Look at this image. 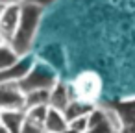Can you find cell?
Segmentation results:
<instances>
[{
  "label": "cell",
  "mask_w": 135,
  "mask_h": 133,
  "mask_svg": "<svg viewBox=\"0 0 135 133\" xmlns=\"http://www.w3.org/2000/svg\"><path fill=\"white\" fill-rule=\"evenodd\" d=\"M26 120L24 109H11V111H0V126H4L9 133H21Z\"/></svg>",
  "instance_id": "obj_8"
},
{
  "label": "cell",
  "mask_w": 135,
  "mask_h": 133,
  "mask_svg": "<svg viewBox=\"0 0 135 133\" xmlns=\"http://www.w3.org/2000/svg\"><path fill=\"white\" fill-rule=\"evenodd\" d=\"M74 100L72 96V89H70V83H65V81H57L52 89H50V107L57 109V111H65L67 105Z\"/></svg>",
  "instance_id": "obj_6"
},
{
  "label": "cell",
  "mask_w": 135,
  "mask_h": 133,
  "mask_svg": "<svg viewBox=\"0 0 135 133\" xmlns=\"http://www.w3.org/2000/svg\"><path fill=\"white\" fill-rule=\"evenodd\" d=\"M63 133H80V131H76V129H72V127H70V126H69V127H67V129H65V131H63Z\"/></svg>",
  "instance_id": "obj_20"
},
{
  "label": "cell",
  "mask_w": 135,
  "mask_h": 133,
  "mask_svg": "<svg viewBox=\"0 0 135 133\" xmlns=\"http://www.w3.org/2000/svg\"><path fill=\"white\" fill-rule=\"evenodd\" d=\"M21 22V6H2L0 11V35L6 39V43H11L17 28Z\"/></svg>",
  "instance_id": "obj_5"
},
{
  "label": "cell",
  "mask_w": 135,
  "mask_h": 133,
  "mask_svg": "<svg viewBox=\"0 0 135 133\" xmlns=\"http://www.w3.org/2000/svg\"><path fill=\"white\" fill-rule=\"evenodd\" d=\"M21 61V56L11 48V45H0V72L11 68L15 63Z\"/></svg>",
  "instance_id": "obj_12"
},
{
  "label": "cell",
  "mask_w": 135,
  "mask_h": 133,
  "mask_svg": "<svg viewBox=\"0 0 135 133\" xmlns=\"http://www.w3.org/2000/svg\"><path fill=\"white\" fill-rule=\"evenodd\" d=\"M48 104H50V91H46V89L33 91V92L26 94L24 109H30V107H35V105H48Z\"/></svg>",
  "instance_id": "obj_13"
},
{
  "label": "cell",
  "mask_w": 135,
  "mask_h": 133,
  "mask_svg": "<svg viewBox=\"0 0 135 133\" xmlns=\"http://www.w3.org/2000/svg\"><path fill=\"white\" fill-rule=\"evenodd\" d=\"M0 11H2V6H0Z\"/></svg>",
  "instance_id": "obj_23"
},
{
  "label": "cell",
  "mask_w": 135,
  "mask_h": 133,
  "mask_svg": "<svg viewBox=\"0 0 135 133\" xmlns=\"http://www.w3.org/2000/svg\"><path fill=\"white\" fill-rule=\"evenodd\" d=\"M43 8L35 6V4H22L21 6V22H19V28L11 39V48L21 56V57H26L30 56L32 48H33V41L37 37V30L41 26V21H43Z\"/></svg>",
  "instance_id": "obj_1"
},
{
  "label": "cell",
  "mask_w": 135,
  "mask_h": 133,
  "mask_svg": "<svg viewBox=\"0 0 135 133\" xmlns=\"http://www.w3.org/2000/svg\"><path fill=\"white\" fill-rule=\"evenodd\" d=\"M0 133H9V131H8V129H6L4 126H0Z\"/></svg>",
  "instance_id": "obj_21"
},
{
  "label": "cell",
  "mask_w": 135,
  "mask_h": 133,
  "mask_svg": "<svg viewBox=\"0 0 135 133\" xmlns=\"http://www.w3.org/2000/svg\"><path fill=\"white\" fill-rule=\"evenodd\" d=\"M94 107H96L94 104H89V102H83V100L74 98V100L67 105V109H65L63 113H65L67 120H69V122H72V120H76V118H81V116L91 115V113L94 111Z\"/></svg>",
  "instance_id": "obj_11"
},
{
  "label": "cell",
  "mask_w": 135,
  "mask_h": 133,
  "mask_svg": "<svg viewBox=\"0 0 135 133\" xmlns=\"http://www.w3.org/2000/svg\"><path fill=\"white\" fill-rule=\"evenodd\" d=\"M33 63H35V61H33L30 56L21 57V61H19V63H15L11 68L4 70V72H0V83H9V81L19 83L21 80H24V78H26V74L30 72V68L33 67Z\"/></svg>",
  "instance_id": "obj_7"
},
{
  "label": "cell",
  "mask_w": 135,
  "mask_h": 133,
  "mask_svg": "<svg viewBox=\"0 0 135 133\" xmlns=\"http://www.w3.org/2000/svg\"><path fill=\"white\" fill-rule=\"evenodd\" d=\"M87 133H117L115 129H113V126L107 122V116H105V120L102 122V124H98V126H94V127H91Z\"/></svg>",
  "instance_id": "obj_17"
},
{
  "label": "cell",
  "mask_w": 135,
  "mask_h": 133,
  "mask_svg": "<svg viewBox=\"0 0 135 133\" xmlns=\"http://www.w3.org/2000/svg\"><path fill=\"white\" fill-rule=\"evenodd\" d=\"M48 109H50V105H35V107H30V109H24V111H26V118H28V120L45 126Z\"/></svg>",
  "instance_id": "obj_14"
},
{
  "label": "cell",
  "mask_w": 135,
  "mask_h": 133,
  "mask_svg": "<svg viewBox=\"0 0 135 133\" xmlns=\"http://www.w3.org/2000/svg\"><path fill=\"white\" fill-rule=\"evenodd\" d=\"M0 45H6V39H4L2 35H0ZM8 45H9V43H8Z\"/></svg>",
  "instance_id": "obj_22"
},
{
  "label": "cell",
  "mask_w": 135,
  "mask_h": 133,
  "mask_svg": "<svg viewBox=\"0 0 135 133\" xmlns=\"http://www.w3.org/2000/svg\"><path fill=\"white\" fill-rule=\"evenodd\" d=\"M0 6H2V4H0Z\"/></svg>",
  "instance_id": "obj_24"
},
{
  "label": "cell",
  "mask_w": 135,
  "mask_h": 133,
  "mask_svg": "<svg viewBox=\"0 0 135 133\" xmlns=\"http://www.w3.org/2000/svg\"><path fill=\"white\" fill-rule=\"evenodd\" d=\"M100 87H102V81H100L98 74H94V72H81L70 83L74 98L94 104V105H96V100L100 96Z\"/></svg>",
  "instance_id": "obj_3"
},
{
  "label": "cell",
  "mask_w": 135,
  "mask_h": 133,
  "mask_svg": "<svg viewBox=\"0 0 135 133\" xmlns=\"http://www.w3.org/2000/svg\"><path fill=\"white\" fill-rule=\"evenodd\" d=\"M57 81H59V78H57L56 70H54L48 63L35 61V63H33V67L30 68V72L26 74V78L19 81V85H21L22 92H24V94H28V92L43 91V89L50 91Z\"/></svg>",
  "instance_id": "obj_2"
},
{
  "label": "cell",
  "mask_w": 135,
  "mask_h": 133,
  "mask_svg": "<svg viewBox=\"0 0 135 133\" xmlns=\"http://www.w3.org/2000/svg\"><path fill=\"white\" fill-rule=\"evenodd\" d=\"M26 94L22 92L19 83H0V111L24 109Z\"/></svg>",
  "instance_id": "obj_4"
},
{
  "label": "cell",
  "mask_w": 135,
  "mask_h": 133,
  "mask_svg": "<svg viewBox=\"0 0 135 133\" xmlns=\"http://www.w3.org/2000/svg\"><path fill=\"white\" fill-rule=\"evenodd\" d=\"M21 133H46V131H45V126L43 124H37V122H32V120L26 118Z\"/></svg>",
  "instance_id": "obj_16"
},
{
  "label": "cell",
  "mask_w": 135,
  "mask_h": 133,
  "mask_svg": "<svg viewBox=\"0 0 135 133\" xmlns=\"http://www.w3.org/2000/svg\"><path fill=\"white\" fill-rule=\"evenodd\" d=\"M111 107L117 111V115H118V118L122 122V127L135 124V98H128V100L115 102Z\"/></svg>",
  "instance_id": "obj_10"
},
{
  "label": "cell",
  "mask_w": 135,
  "mask_h": 133,
  "mask_svg": "<svg viewBox=\"0 0 135 133\" xmlns=\"http://www.w3.org/2000/svg\"><path fill=\"white\" fill-rule=\"evenodd\" d=\"M67 127H69V120H67L65 113L50 107L46 120H45V131L46 133H63Z\"/></svg>",
  "instance_id": "obj_9"
},
{
  "label": "cell",
  "mask_w": 135,
  "mask_h": 133,
  "mask_svg": "<svg viewBox=\"0 0 135 133\" xmlns=\"http://www.w3.org/2000/svg\"><path fill=\"white\" fill-rule=\"evenodd\" d=\"M26 2H28V0H0L2 6H22Z\"/></svg>",
  "instance_id": "obj_19"
},
{
  "label": "cell",
  "mask_w": 135,
  "mask_h": 133,
  "mask_svg": "<svg viewBox=\"0 0 135 133\" xmlns=\"http://www.w3.org/2000/svg\"><path fill=\"white\" fill-rule=\"evenodd\" d=\"M69 126H70L72 129L80 131V133H87V131H89V115H87V116H81V118H76V120H72V122H69Z\"/></svg>",
  "instance_id": "obj_15"
},
{
  "label": "cell",
  "mask_w": 135,
  "mask_h": 133,
  "mask_svg": "<svg viewBox=\"0 0 135 133\" xmlns=\"http://www.w3.org/2000/svg\"><path fill=\"white\" fill-rule=\"evenodd\" d=\"M30 4H35V6H39V8H48V6H52L54 2H57V0H28Z\"/></svg>",
  "instance_id": "obj_18"
}]
</instances>
